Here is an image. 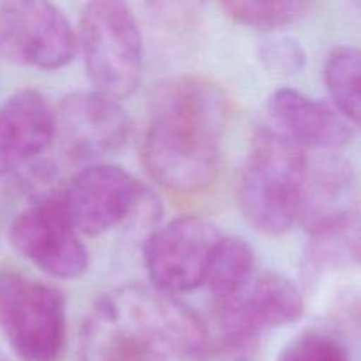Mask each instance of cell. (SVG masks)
<instances>
[{
    "label": "cell",
    "mask_w": 361,
    "mask_h": 361,
    "mask_svg": "<svg viewBox=\"0 0 361 361\" xmlns=\"http://www.w3.org/2000/svg\"><path fill=\"white\" fill-rule=\"evenodd\" d=\"M208 330L176 296L129 284L104 293L80 334L81 361H203Z\"/></svg>",
    "instance_id": "cell-1"
},
{
    "label": "cell",
    "mask_w": 361,
    "mask_h": 361,
    "mask_svg": "<svg viewBox=\"0 0 361 361\" xmlns=\"http://www.w3.org/2000/svg\"><path fill=\"white\" fill-rule=\"evenodd\" d=\"M229 101L219 85L200 76L164 81L152 97L143 164L175 192H196L214 180Z\"/></svg>",
    "instance_id": "cell-2"
},
{
    "label": "cell",
    "mask_w": 361,
    "mask_h": 361,
    "mask_svg": "<svg viewBox=\"0 0 361 361\" xmlns=\"http://www.w3.org/2000/svg\"><path fill=\"white\" fill-rule=\"evenodd\" d=\"M307 157L274 127L254 134L238 182L243 217L263 235L281 236L298 222Z\"/></svg>",
    "instance_id": "cell-3"
},
{
    "label": "cell",
    "mask_w": 361,
    "mask_h": 361,
    "mask_svg": "<svg viewBox=\"0 0 361 361\" xmlns=\"http://www.w3.org/2000/svg\"><path fill=\"white\" fill-rule=\"evenodd\" d=\"M78 39L94 90L116 101L129 97L143 73V37L133 9L116 0L87 4Z\"/></svg>",
    "instance_id": "cell-4"
},
{
    "label": "cell",
    "mask_w": 361,
    "mask_h": 361,
    "mask_svg": "<svg viewBox=\"0 0 361 361\" xmlns=\"http://www.w3.org/2000/svg\"><path fill=\"white\" fill-rule=\"evenodd\" d=\"M66 298L56 288L0 270V331L21 361H60Z\"/></svg>",
    "instance_id": "cell-5"
},
{
    "label": "cell",
    "mask_w": 361,
    "mask_h": 361,
    "mask_svg": "<svg viewBox=\"0 0 361 361\" xmlns=\"http://www.w3.org/2000/svg\"><path fill=\"white\" fill-rule=\"evenodd\" d=\"M62 196L73 224L87 236L104 235L127 222L148 224L159 212L150 190L133 173L113 164L80 171Z\"/></svg>",
    "instance_id": "cell-6"
},
{
    "label": "cell",
    "mask_w": 361,
    "mask_h": 361,
    "mask_svg": "<svg viewBox=\"0 0 361 361\" xmlns=\"http://www.w3.org/2000/svg\"><path fill=\"white\" fill-rule=\"evenodd\" d=\"M80 39L69 18L44 0L0 4V59L21 67L55 71L76 56Z\"/></svg>",
    "instance_id": "cell-7"
},
{
    "label": "cell",
    "mask_w": 361,
    "mask_h": 361,
    "mask_svg": "<svg viewBox=\"0 0 361 361\" xmlns=\"http://www.w3.org/2000/svg\"><path fill=\"white\" fill-rule=\"evenodd\" d=\"M303 310V293L291 279L277 271L256 274L236 298L214 305L217 331L208 344L257 349L264 331L296 323Z\"/></svg>",
    "instance_id": "cell-8"
},
{
    "label": "cell",
    "mask_w": 361,
    "mask_h": 361,
    "mask_svg": "<svg viewBox=\"0 0 361 361\" xmlns=\"http://www.w3.org/2000/svg\"><path fill=\"white\" fill-rule=\"evenodd\" d=\"M14 249L55 279H78L88 254L71 221L62 192H44L14 217L9 229Z\"/></svg>",
    "instance_id": "cell-9"
},
{
    "label": "cell",
    "mask_w": 361,
    "mask_h": 361,
    "mask_svg": "<svg viewBox=\"0 0 361 361\" xmlns=\"http://www.w3.org/2000/svg\"><path fill=\"white\" fill-rule=\"evenodd\" d=\"M222 233L201 217H180L148 235L143 259L152 286L166 295H182L204 284Z\"/></svg>",
    "instance_id": "cell-10"
},
{
    "label": "cell",
    "mask_w": 361,
    "mask_h": 361,
    "mask_svg": "<svg viewBox=\"0 0 361 361\" xmlns=\"http://www.w3.org/2000/svg\"><path fill=\"white\" fill-rule=\"evenodd\" d=\"M55 115L60 147L76 161L115 154L130 136V120L120 102L97 90L67 95Z\"/></svg>",
    "instance_id": "cell-11"
},
{
    "label": "cell",
    "mask_w": 361,
    "mask_h": 361,
    "mask_svg": "<svg viewBox=\"0 0 361 361\" xmlns=\"http://www.w3.org/2000/svg\"><path fill=\"white\" fill-rule=\"evenodd\" d=\"M361 210L353 166L334 152L307 159L298 222L310 236L337 226Z\"/></svg>",
    "instance_id": "cell-12"
},
{
    "label": "cell",
    "mask_w": 361,
    "mask_h": 361,
    "mask_svg": "<svg viewBox=\"0 0 361 361\" xmlns=\"http://www.w3.org/2000/svg\"><path fill=\"white\" fill-rule=\"evenodd\" d=\"M270 127L302 150L335 152L351 141V123L335 106L295 88H279L268 101Z\"/></svg>",
    "instance_id": "cell-13"
},
{
    "label": "cell",
    "mask_w": 361,
    "mask_h": 361,
    "mask_svg": "<svg viewBox=\"0 0 361 361\" xmlns=\"http://www.w3.org/2000/svg\"><path fill=\"white\" fill-rule=\"evenodd\" d=\"M56 137V115L41 92L21 88L0 106V175L41 155Z\"/></svg>",
    "instance_id": "cell-14"
},
{
    "label": "cell",
    "mask_w": 361,
    "mask_h": 361,
    "mask_svg": "<svg viewBox=\"0 0 361 361\" xmlns=\"http://www.w3.org/2000/svg\"><path fill=\"white\" fill-rule=\"evenodd\" d=\"M310 238L303 264L307 284L316 286L338 271L361 270V210Z\"/></svg>",
    "instance_id": "cell-15"
},
{
    "label": "cell",
    "mask_w": 361,
    "mask_h": 361,
    "mask_svg": "<svg viewBox=\"0 0 361 361\" xmlns=\"http://www.w3.org/2000/svg\"><path fill=\"white\" fill-rule=\"evenodd\" d=\"M256 277V256L249 243L238 236H222L208 267L204 284L214 296V305L236 298Z\"/></svg>",
    "instance_id": "cell-16"
},
{
    "label": "cell",
    "mask_w": 361,
    "mask_h": 361,
    "mask_svg": "<svg viewBox=\"0 0 361 361\" xmlns=\"http://www.w3.org/2000/svg\"><path fill=\"white\" fill-rule=\"evenodd\" d=\"M324 83L338 113L361 129V49L335 48L324 63Z\"/></svg>",
    "instance_id": "cell-17"
},
{
    "label": "cell",
    "mask_w": 361,
    "mask_h": 361,
    "mask_svg": "<svg viewBox=\"0 0 361 361\" xmlns=\"http://www.w3.org/2000/svg\"><path fill=\"white\" fill-rule=\"evenodd\" d=\"M221 7L238 23L261 30L288 27L310 11L309 4L295 0H226Z\"/></svg>",
    "instance_id": "cell-18"
},
{
    "label": "cell",
    "mask_w": 361,
    "mask_h": 361,
    "mask_svg": "<svg viewBox=\"0 0 361 361\" xmlns=\"http://www.w3.org/2000/svg\"><path fill=\"white\" fill-rule=\"evenodd\" d=\"M279 361H349V356L344 345L331 335L305 331L282 349Z\"/></svg>",
    "instance_id": "cell-19"
},
{
    "label": "cell",
    "mask_w": 361,
    "mask_h": 361,
    "mask_svg": "<svg viewBox=\"0 0 361 361\" xmlns=\"http://www.w3.org/2000/svg\"><path fill=\"white\" fill-rule=\"evenodd\" d=\"M259 60L277 76H295L305 66V51L302 44L291 37H274L259 46Z\"/></svg>",
    "instance_id": "cell-20"
},
{
    "label": "cell",
    "mask_w": 361,
    "mask_h": 361,
    "mask_svg": "<svg viewBox=\"0 0 361 361\" xmlns=\"http://www.w3.org/2000/svg\"><path fill=\"white\" fill-rule=\"evenodd\" d=\"M6 360H7V358H6V356H4V355H2V353H0V361H6Z\"/></svg>",
    "instance_id": "cell-21"
}]
</instances>
